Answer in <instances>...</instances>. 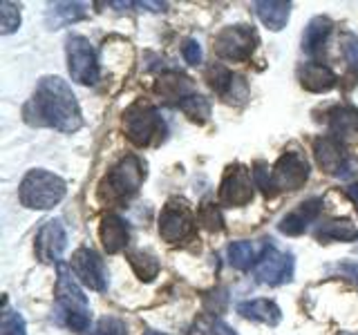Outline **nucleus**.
<instances>
[{
  "instance_id": "28",
  "label": "nucleus",
  "mask_w": 358,
  "mask_h": 335,
  "mask_svg": "<svg viewBox=\"0 0 358 335\" xmlns=\"http://www.w3.org/2000/svg\"><path fill=\"white\" fill-rule=\"evenodd\" d=\"M197 221L201 228H206L210 232H220L224 230V217H222V210L213 204V201H204L197 210Z\"/></svg>"
},
{
  "instance_id": "33",
  "label": "nucleus",
  "mask_w": 358,
  "mask_h": 335,
  "mask_svg": "<svg viewBox=\"0 0 358 335\" xmlns=\"http://www.w3.org/2000/svg\"><path fill=\"white\" fill-rule=\"evenodd\" d=\"M253 177H255V186L262 188L264 197H275V188H273V179H271V168L264 163H255L253 168Z\"/></svg>"
},
{
  "instance_id": "18",
  "label": "nucleus",
  "mask_w": 358,
  "mask_h": 335,
  "mask_svg": "<svg viewBox=\"0 0 358 335\" xmlns=\"http://www.w3.org/2000/svg\"><path fill=\"white\" fill-rule=\"evenodd\" d=\"M238 313L246 320H253V322H262L268 324V327H275L282 320V311L271 299H246L238 304Z\"/></svg>"
},
{
  "instance_id": "5",
  "label": "nucleus",
  "mask_w": 358,
  "mask_h": 335,
  "mask_svg": "<svg viewBox=\"0 0 358 335\" xmlns=\"http://www.w3.org/2000/svg\"><path fill=\"white\" fill-rule=\"evenodd\" d=\"M123 132H126V139L132 145H137V148H148V145L164 139L166 123L159 117V112H157L150 103L137 100V103H132L126 112H123Z\"/></svg>"
},
{
  "instance_id": "7",
  "label": "nucleus",
  "mask_w": 358,
  "mask_h": 335,
  "mask_svg": "<svg viewBox=\"0 0 358 335\" xmlns=\"http://www.w3.org/2000/svg\"><path fill=\"white\" fill-rule=\"evenodd\" d=\"M257 45V34L249 25H231L224 27L217 36L213 50L224 61H233V63H242L249 61L251 54L255 52Z\"/></svg>"
},
{
  "instance_id": "20",
  "label": "nucleus",
  "mask_w": 358,
  "mask_h": 335,
  "mask_svg": "<svg viewBox=\"0 0 358 335\" xmlns=\"http://www.w3.org/2000/svg\"><path fill=\"white\" fill-rule=\"evenodd\" d=\"M255 14L271 31L287 27L291 16V3H278V0H260L255 3Z\"/></svg>"
},
{
  "instance_id": "2",
  "label": "nucleus",
  "mask_w": 358,
  "mask_h": 335,
  "mask_svg": "<svg viewBox=\"0 0 358 335\" xmlns=\"http://www.w3.org/2000/svg\"><path fill=\"white\" fill-rule=\"evenodd\" d=\"M56 315L74 333H83L90 327V302L72 271L63 264H59V279H56Z\"/></svg>"
},
{
  "instance_id": "27",
  "label": "nucleus",
  "mask_w": 358,
  "mask_h": 335,
  "mask_svg": "<svg viewBox=\"0 0 358 335\" xmlns=\"http://www.w3.org/2000/svg\"><path fill=\"white\" fill-rule=\"evenodd\" d=\"M177 107L195 123H204L210 117V103H208V98L201 94H190V96L182 98L177 103Z\"/></svg>"
},
{
  "instance_id": "4",
  "label": "nucleus",
  "mask_w": 358,
  "mask_h": 335,
  "mask_svg": "<svg viewBox=\"0 0 358 335\" xmlns=\"http://www.w3.org/2000/svg\"><path fill=\"white\" fill-rule=\"evenodd\" d=\"M65 193L67 184L63 179L54 172L43 170V168L29 170L18 188L20 204L29 210H50L65 197Z\"/></svg>"
},
{
  "instance_id": "10",
  "label": "nucleus",
  "mask_w": 358,
  "mask_h": 335,
  "mask_svg": "<svg viewBox=\"0 0 358 335\" xmlns=\"http://www.w3.org/2000/svg\"><path fill=\"white\" fill-rule=\"evenodd\" d=\"M309 172H311L309 161L300 152H285L271 168L275 193H282V190H289V193L291 190H300L307 184Z\"/></svg>"
},
{
  "instance_id": "30",
  "label": "nucleus",
  "mask_w": 358,
  "mask_h": 335,
  "mask_svg": "<svg viewBox=\"0 0 358 335\" xmlns=\"http://www.w3.org/2000/svg\"><path fill=\"white\" fill-rule=\"evenodd\" d=\"M20 27V11L18 5L9 3V0H3L0 3V34H14Z\"/></svg>"
},
{
  "instance_id": "35",
  "label": "nucleus",
  "mask_w": 358,
  "mask_h": 335,
  "mask_svg": "<svg viewBox=\"0 0 358 335\" xmlns=\"http://www.w3.org/2000/svg\"><path fill=\"white\" fill-rule=\"evenodd\" d=\"M182 54H184V59H186L188 65H199L201 63V47H199V43L195 38H188L184 43Z\"/></svg>"
},
{
  "instance_id": "32",
  "label": "nucleus",
  "mask_w": 358,
  "mask_h": 335,
  "mask_svg": "<svg viewBox=\"0 0 358 335\" xmlns=\"http://www.w3.org/2000/svg\"><path fill=\"white\" fill-rule=\"evenodd\" d=\"M90 335H128V327L123 320L115 315H106L94 324V329L90 331Z\"/></svg>"
},
{
  "instance_id": "34",
  "label": "nucleus",
  "mask_w": 358,
  "mask_h": 335,
  "mask_svg": "<svg viewBox=\"0 0 358 335\" xmlns=\"http://www.w3.org/2000/svg\"><path fill=\"white\" fill-rule=\"evenodd\" d=\"M224 98L229 100V103H242V100L246 98V83H244V78L242 76H235L233 78V83H231V87H229V92L224 94Z\"/></svg>"
},
{
  "instance_id": "8",
  "label": "nucleus",
  "mask_w": 358,
  "mask_h": 335,
  "mask_svg": "<svg viewBox=\"0 0 358 335\" xmlns=\"http://www.w3.org/2000/svg\"><path fill=\"white\" fill-rule=\"evenodd\" d=\"M195 215L184 199H171L159 215V234L168 244H177L190 237L195 230Z\"/></svg>"
},
{
  "instance_id": "14",
  "label": "nucleus",
  "mask_w": 358,
  "mask_h": 335,
  "mask_svg": "<svg viewBox=\"0 0 358 335\" xmlns=\"http://www.w3.org/2000/svg\"><path fill=\"white\" fill-rule=\"evenodd\" d=\"M320 208H322L320 197H311L307 201H302L296 210H291L289 215L280 219V223H278L280 232L289 234V237H298V234L305 232L309 228V223L320 215Z\"/></svg>"
},
{
  "instance_id": "16",
  "label": "nucleus",
  "mask_w": 358,
  "mask_h": 335,
  "mask_svg": "<svg viewBox=\"0 0 358 335\" xmlns=\"http://www.w3.org/2000/svg\"><path fill=\"white\" fill-rule=\"evenodd\" d=\"M99 234H101V241H103L106 253L110 255L121 253L130 241V228L119 215H106L101 219Z\"/></svg>"
},
{
  "instance_id": "15",
  "label": "nucleus",
  "mask_w": 358,
  "mask_h": 335,
  "mask_svg": "<svg viewBox=\"0 0 358 335\" xmlns=\"http://www.w3.org/2000/svg\"><path fill=\"white\" fill-rule=\"evenodd\" d=\"M313 154H316L318 165L327 174H341V170L347 168L345 148L336 137H320L313 141Z\"/></svg>"
},
{
  "instance_id": "31",
  "label": "nucleus",
  "mask_w": 358,
  "mask_h": 335,
  "mask_svg": "<svg viewBox=\"0 0 358 335\" xmlns=\"http://www.w3.org/2000/svg\"><path fill=\"white\" fill-rule=\"evenodd\" d=\"M233 74L227 70L224 65H213L210 70H208V83H210V87L215 89V92L220 94V96H224L229 92V87H231V83H233Z\"/></svg>"
},
{
  "instance_id": "21",
  "label": "nucleus",
  "mask_w": 358,
  "mask_h": 335,
  "mask_svg": "<svg viewBox=\"0 0 358 335\" xmlns=\"http://www.w3.org/2000/svg\"><path fill=\"white\" fill-rule=\"evenodd\" d=\"M155 92L162 94L166 100H182L193 92V81H190L188 76L179 74V72H171V74H164L159 81L155 83Z\"/></svg>"
},
{
  "instance_id": "37",
  "label": "nucleus",
  "mask_w": 358,
  "mask_h": 335,
  "mask_svg": "<svg viewBox=\"0 0 358 335\" xmlns=\"http://www.w3.org/2000/svg\"><path fill=\"white\" fill-rule=\"evenodd\" d=\"M213 335H238V331L231 329L227 322L217 320V322H213Z\"/></svg>"
},
{
  "instance_id": "25",
  "label": "nucleus",
  "mask_w": 358,
  "mask_h": 335,
  "mask_svg": "<svg viewBox=\"0 0 358 335\" xmlns=\"http://www.w3.org/2000/svg\"><path fill=\"white\" fill-rule=\"evenodd\" d=\"M128 264L132 266V271L137 273V277L141 279V282H152V279L162 271L159 260H157V257L148 251H130Z\"/></svg>"
},
{
  "instance_id": "13",
  "label": "nucleus",
  "mask_w": 358,
  "mask_h": 335,
  "mask_svg": "<svg viewBox=\"0 0 358 335\" xmlns=\"http://www.w3.org/2000/svg\"><path fill=\"white\" fill-rule=\"evenodd\" d=\"M67 246V232L61 219L45 221L34 239V253L43 264H59Z\"/></svg>"
},
{
  "instance_id": "23",
  "label": "nucleus",
  "mask_w": 358,
  "mask_h": 335,
  "mask_svg": "<svg viewBox=\"0 0 358 335\" xmlns=\"http://www.w3.org/2000/svg\"><path fill=\"white\" fill-rule=\"evenodd\" d=\"M316 239L320 244H327V241H354L358 239V228L350 219H331V221H324L316 228Z\"/></svg>"
},
{
  "instance_id": "29",
  "label": "nucleus",
  "mask_w": 358,
  "mask_h": 335,
  "mask_svg": "<svg viewBox=\"0 0 358 335\" xmlns=\"http://www.w3.org/2000/svg\"><path fill=\"white\" fill-rule=\"evenodd\" d=\"M0 335H27L25 320L18 311L9 308L7 299L3 306V315H0Z\"/></svg>"
},
{
  "instance_id": "12",
  "label": "nucleus",
  "mask_w": 358,
  "mask_h": 335,
  "mask_svg": "<svg viewBox=\"0 0 358 335\" xmlns=\"http://www.w3.org/2000/svg\"><path fill=\"white\" fill-rule=\"evenodd\" d=\"M72 273L83 286L92 290H106L110 279H108V268L101 260V255L92 248H76L72 255Z\"/></svg>"
},
{
  "instance_id": "22",
  "label": "nucleus",
  "mask_w": 358,
  "mask_h": 335,
  "mask_svg": "<svg viewBox=\"0 0 358 335\" xmlns=\"http://www.w3.org/2000/svg\"><path fill=\"white\" fill-rule=\"evenodd\" d=\"M331 27L334 25H331L329 18H324V16L311 18V22L307 25L305 34H302V50H305L309 56L318 54L324 47V43H327L329 34H331Z\"/></svg>"
},
{
  "instance_id": "36",
  "label": "nucleus",
  "mask_w": 358,
  "mask_h": 335,
  "mask_svg": "<svg viewBox=\"0 0 358 335\" xmlns=\"http://www.w3.org/2000/svg\"><path fill=\"white\" fill-rule=\"evenodd\" d=\"M336 273L341 277H345L347 282H352L358 288V262H345L336 266Z\"/></svg>"
},
{
  "instance_id": "1",
  "label": "nucleus",
  "mask_w": 358,
  "mask_h": 335,
  "mask_svg": "<svg viewBox=\"0 0 358 335\" xmlns=\"http://www.w3.org/2000/svg\"><path fill=\"white\" fill-rule=\"evenodd\" d=\"M22 119L29 126L54 128L59 132H76L83 126L81 107L67 85L59 76H43L31 98L22 107Z\"/></svg>"
},
{
  "instance_id": "38",
  "label": "nucleus",
  "mask_w": 358,
  "mask_h": 335,
  "mask_svg": "<svg viewBox=\"0 0 358 335\" xmlns=\"http://www.w3.org/2000/svg\"><path fill=\"white\" fill-rule=\"evenodd\" d=\"M345 56L354 67H358V40H352L350 45H345Z\"/></svg>"
},
{
  "instance_id": "24",
  "label": "nucleus",
  "mask_w": 358,
  "mask_h": 335,
  "mask_svg": "<svg viewBox=\"0 0 358 335\" xmlns=\"http://www.w3.org/2000/svg\"><path fill=\"white\" fill-rule=\"evenodd\" d=\"M264 246H255L253 241H233L229 246V262L233 268H238V271H249L251 266L257 264V260L262 257L264 253Z\"/></svg>"
},
{
  "instance_id": "40",
  "label": "nucleus",
  "mask_w": 358,
  "mask_h": 335,
  "mask_svg": "<svg viewBox=\"0 0 358 335\" xmlns=\"http://www.w3.org/2000/svg\"><path fill=\"white\" fill-rule=\"evenodd\" d=\"M347 197H350V199L354 201V206H356V210H358V181L352 184V186H347Z\"/></svg>"
},
{
  "instance_id": "11",
  "label": "nucleus",
  "mask_w": 358,
  "mask_h": 335,
  "mask_svg": "<svg viewBox=\"0 0 358 335\" xmlns=\"http://www.w3.org/2000/svg\"><path fill=\"white\" fill-rule=\"evenodd\" d=\"M255 184L251 179V170L242 163L231 165L227 174L222 179L220 186V201L224 206L231 208H242L246 204H251L253 193H255Z\"/></svg>"
},
{
  "instance_id": "19",
  "label": "nucleus",
  "mask_w": 358,
  "mask_h": 335,
  "mask_svg": "<svg viewBox=\"0 0 358 335\" xmlns=\"http://www.w3.org/2000/svg\"><path fill=\"white\" fill-rule=\"evenodd\" d=\"M329 130L338 141L358 139V110L336 107L329 114Z\"/></svg>"
},
{
  "instance_id": "39",
  "label": "nucleus",
  "mask_w": 358,
  "mask_h": 335,
  "mask_svg": "<svg viewBox=\"0 0 358 335\" xmlns=\"http://www.w3.org/2000/svg\"><path fill=\"white\" fill-rule=\"evenodd\" d=\"M134 7H141V9H145V11H164L166 9V3H134Z\"/></svg>"
},
{
  "instance_id": "17",
  "label": "nucleus",
  "mask_w": 358,
  "mask_h": 335,
  "mask_svg": "<svg viewBox=\"0 0 358 335\" xmlns=\"http://www.w3.org/2000/svg\"><path fill=\"white\" fill-rule=\"evenodd\" d=\"M338 83V76H336L327 65L322 63H307L300 67V85L313 94H322L329 92Z\"/></svg>"
},
{
  "instance_id": "41",
  "label": "nucleus",
  "mask_w": 358,
  "mask_h": 335,
  "mask_svg": "<svg viewBox=\"0 0 358 335\" xmlns=\"http://www.w3.org/2000/svg\"><path fill=\"white\" fill-rule=\"evenodd\" d=\"M143 335H166V333H159V331H152V329H148Z\"/></svg>"
},
{
  "instance_id": "9",
  "label": "nucleus",
  "mask_w": 358,
  "mask_h": 335,
  "mask_svg": "<svg viewBox=\"0 0 358 335\" xmlns=\"http://www.w3.org/2000/svg\"><path fill=\"white\" fill-rule=\"evenodd\" d=\"M255 277L260 284L280 286L294 279V257L289 253H280L275 246L266 244L262 257L255 264Z\"/></svg>"
},
{
  "instance_id": "3",
  "label": "nucleus",
  "mask_w": 358,
  "mask_h": 335,
  "mask_svg": "<svg viewBox=\"0 0 358 335\" xmlns=\"http://www.w3.org/2000/svg\"><path fill=\"white\" fill-rule=\"evenodd\" d=\"M145 179V165L139 156L128 154L112 168L99 186V197L110 204H121L139 193Z\"/></svg>"
},
{
  "instance_id": "26",
  "label": "nucleus",
  "mask_w": 358,
  "mask_h": 335,
  "mask_svg": "<svg viewBox=\"0 0 358 335\" xmlns=\"http://www.w3.org/2000/svg\"><path fill=\"white\" fill-rule=\"evenodd\" d=\"M87 16L85 5L81 3H54L50 5V27L59 29L61 25H70V22L83 20Z\"/></svg>"
},
{
  "instance_id": "6",
  "label": "nucleus",
  "mask_w": 358,
  "mask_h": 335,
  "mask_svg": "<svg viewBox=\"0 0 358 335\" xmlns=\"http://www.w3.org/2000/svg\"><path fill=\"white\" fill-rule=\"evenodd\" d=\"M67 70H70L72 81L81 85H96L99 83V61L92 43L83 36L67 38Z\"/></svg>"
}]
</instances>
